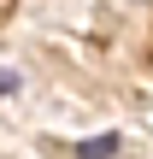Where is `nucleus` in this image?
I'll return each mask as SVG.
<instances>
[{"label": "nucleus", "mask_w": 153, "mask_h": 159, "mask_svg": "<svg viewBox=\"0 0 153 159\" xmlns=\"http://www.w3.org/2000/svg\"><path fill=\"white\" fill-rule=\"evenodd\" d=\"M112 153H118V136H94V142L71 148V159H112Z\"/></svg>", "instance_id": "1"}]
</instances>
